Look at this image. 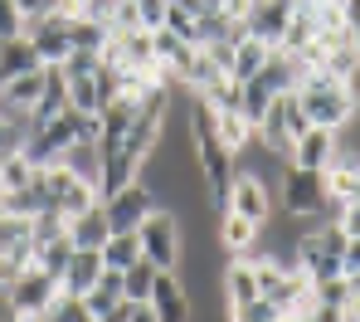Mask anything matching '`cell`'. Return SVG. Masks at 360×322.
I'll return each instance as SVG.
<instances>
[{"instance_id":"obj_13","label":"cell","mask_w":360,"mask_h":322,"mask_svg":"<svg viewBox=\"0 0 360 322\" xmlns=\"http://www.w3.org/2000/svg\"><path fill=\"white\" fill-rule=\"evenodd\" d=\"M39 93H44V68H30V73H20V78H5V83H0V108L30 113Z\"/></svg>"},{"instance_id":"obj_14","label":"cell","mask_w":360,"mask_h":322,"mask_svg":"<svg viewBox=\"0 0 360 322\" xmlns=\"http://www.w3.org/2000/svg\"><path fill=\"white\" fill-rule=\"evenodd\" d=\"M68 240H73V249H103V244H108V215H103V200H98L93 210H83V215L68 220Z\"/></svg>"},{"instance_id":"obj_10","label":"cell","mask_w":360,"mask_h":322,"mask_svg":"<svg viewBox=\"0 0 360 322\" xmlns=\"http://www.w3.org/2000/svg\"><path fill=\"white\" fill-rule=\"evenodd\" d=\"M98 273H103V254H98V249H73L68 264H63V273H59V293L83 298V293L98 283Z\"/></svg>"},{"instance_id":"obj_28","label":"cell","mask_w":360,"mask_h":322,"mask_svg":"<svg viewBox=\"0 0 360 322\" xmlns=\"http://www.w3.org/2000/svg\"><path fill=\"white\" fill-rule=\"evenodd\" d=\"M93 322H127V303H122V308H112V313H103V318H93Z\"/></svg>"},{"instance_id":"obj_12","label":"cell","mask_w":360,"mask_h":322,"mask_svg":"<svg viewBox=\"0 0 360 322\" xmlns=\"http://www.w3.org/2000/svg\"><path fill=\"white\" fill-rule=\"evenodd\" d=\"M63 108H68L63 68H44V93H39V98H34V108H30V128H39V123H49V118H59Z\"/></svg>"},{"instance_id":"obj_23","label":"cell","mask_w":360,"mask_h":322,"mask_svg":"<svg viewBox=\"0 0 360 322\" xmlns=\"http://www.w3.org/2000/svg\"><path fill=\"white\" fill-rule=\"evenodd\" d=\"M283 313L268 303V298H248V303H239V308H229V322H278Z\"/></svg>"},{"instance_id":"obj_25","label":"cell","mask_w":360,"mask_h":322,"mask_svg":"<svg viewBox=\"0 0 360 322\" xmlns=\"http://www.w3.org/2000/svg\"><path fill=\"white\" fill-rule=\"evenodd\" d=\"M136 5V15H141V30L146 35H156L161 25H166V0H131Z\"/></svg>"},{"instance_id":"obj_3","label":"cell","mask_w":360,"mask_h":322,"mask_svg":"<svg viewBox=\"0 0 360 322\" xmlns=\"http://www.w3.org/2000/svg\"><path fill=\"white\" fill-rule=\"evenodd\" d=\"M283 215L292 220H316L326 215V176L321 171H302V166H283Z\"/></svg>"},{"instance_id":"obj_5","label":"cell","mask_w":360,"mask_h":322,"mask_svg":"<svg viewBox=\"0 0 360 322\" xmlns=\"http://www.w3.org/2000/svg\"><path fill=\"white\" fill-rule=\"evenodd\" d=\"M68 25H73V15H39V20H25V39L34 44V54H39V64L44 68H59L68 54H73V44H68Z\"/></svg>"},{"instance_id":"obj_24","label":"cell","mask_w":360,"mask_h":322,"mask_svg":"<svg viewBox=\"0 0 360 322\" xmlns=\"http://www.w3.org/2000/svg\"><path fill=\"white\" fill-rule=\"evenodd\" d=\"M346 298H351V283H346V278H321V283H311V303L346 308Z\"/></svg>"},{"instance_id":"obj_26","label":"cell","mask_w":360,"mask_h":322,"mask_svg":"<svg viewBox=\"0 0 360 322\" xmlns=\"http://www.w3.org/2000/svg\"><path fill=\"white\" fill-rule=\"evenodd\" d=\"M15 35H25V15L15 0H0V39H15Z\"/></svg>"},{"instance_id":"obj_9","label":"cell","mask_w":360,"mask_h":322,"mask_svg":"<svg viewBox=\"0 0 360 322\" xmlns=\"http://www.w3.org/2000/svg\"><path fill=\"white\" fill-rule=\"evenodd\" d=\"M146 308L156 313V322H190L195 318L180 273H156V288H151V303H146Z\"/></svg>"},{"instance_id":"obj_16","label":"cell","mask_w":360,"mask_h":322,"mask_svg":"<svg viewBox=\"0 0 360 322\" xmlns=\"http://www.w3.org/2000/svg\"><path fill=\"white\" fill-rule=\"evenodd\" d=\"M83 308H88V318H103V313L122 308V273L117 268H103L98 273V283L83 293Z\"/></svg>"},{"instance_id":"obj_17","label":"cell","mask_w":360,"mask_h":322,"mask_svg":"<svg viewBox=\"0 0 360 322\" xmlns=\"http://www.w3.org/2000/svg\"><path fill=\"white\" fill-rule=\"evenodd\" d=\"M30 68H44V64H39V54H34V44H30L25 35L0 39V83H5V78H20V73H30Z\"/></svg>"},{"instance_id":"obj_22","label":"cell","mask_w":360,"mask_h":322,"mask_svg":"<svg viewBox=\"0 0 360 322\" xmlns=\"http://www.w3.org/2000/svg\"><path fill=\"white\" fill-rule=\"evenodd\" d=\"M39 322H93L88 318V308H83V298H68V293H59L44 313H39Z\"/></svg>"},{"instance_id":"obj_6","label":"cell","mask_w":360,"mask_h":322,"mask_svg":"<svg viewBox=\"0 0 360 322\" xmlns=\"http://www.w3.org/2000/svg\"><path fill=\"white\" fill-rule=\"evenodd\" d=\"M151 210H161L156 205V195L146 191L141 181H131V186H122V191H112L108 200H103V215H108V235H131Z\"/></svg>"},{"instance_id":"obj_19","label":"cell","mask_w":360,"mask_h":322,"mask_svg":"<svg viewBox=\"0 0 360 322\" xmlns=\"http://www.w3.org/2000/svg\"><path fill=\"white\" fill-rule=\"evenodd\" d=\"M156 273L146 259H136L127 273H122V303H151V288H156Z\"/></svg>"},{"instance_id":"obj_18","label":"cell","mask_w":360,"mask_h":322,"mask_svg":"<svg viewBox=\"0 0 360 322\" xmlns=\"http://www.w3.org/2000/svg\"><path fill=\"white\" fill-rule=\"evenodd\" d=\"M68 44H73V54H103V49L112 44V35H108V25H98V20H88V15H73Z\"/></svg>"},{"instance_id":"obj_27","label":"cell","mask_w":360,"mask_h":322,"mask_svg":"<svg viewBox=\"0 0 360 322\" xmlns=\"http://www.w3.org/2000/svg\"><path fill=\"white\" fill-rule=\"evenodd\" d=\"M331 225H336L346 240H360V200H356V205H341V210L331 215Z\"/></svg>"},{"instance_id":"obj_15","label":"cell","mask_w":360,"mask_h":322,"mask_svg":"<svg viewBox=\"0 0 360 322\" xmlns=\"http://www.w3.org/2000/svg\"><path fill=\"white\" fill-rule=\"evenodd\" d=\"M273 49L263 44V39H253V35H243V39H234V49H229V78L234 83H248L258 68H263V59H268Z\"/></svg>"},{"instance_id":"obj_29","label":"cell","mask_w":360,"mask_h":322,"mask_svg":"<svg viewBox=\"0 0 360 322\" xmlns=\"http://www.w3.org/2000/svg\"><path fill=\"white\" fill-rule=\"evenodd\" d=\"M278 322H307V318H278Z\"/></svg>"},{"instance_id":"obj_2","label":"cell","mask_w":360,"mask_h":322,"mask_svg":"<svg viewBox=\"0 0 360 322\" xmlns=\"http://www.w3.org/2000/svg\"><path fill=\"white\" fill-rule=\"evenodd\" d=\"M136 240H141V259L161 273H180V259H185V235H180L176 210H151L141 225H136Z\"/></svg>"},{"instance_id":"obj_20","label":"cell","mask_w":360,"mask_h":322,"mask_svg":"<svg viewBox=\"0 0 360 322\" xmlns=\"http://www.w3.org/2000/svg\"><path fill=\"white\" fill-rule=\"evenodd\" d=\"M98 254H103V268L127 273V268L141 259V240H136V230H131V235H108V244H103Z\"/></svg>"},{"instance_id":"obj_11","label":"cell","mask_w":360,"mask_h":322,"mask_svg":"<svg viewBox=\"0 0 360 322\" xmlns=\"http://www.w3.org/2000/svg\"><path fill=\"white\" fill-rule=\"evenodd\" d=\"M336 132H321L311 128L307 137H297V147H292V166H302V171H326L331 161H336Z\"/></svg>"},{"instance_id":"obj_7","label":"cell","mask_w":360,"mask_h":322,"mask_svg":"<svg viewBox=\"0 0 360 322\" xmlns=\"http://www.w3.org/2000/svg\"><path fill=\"white\" fill-rule=\"evenodd\" d=\"M292 10H297V0H248L243 30H248L253 39H263L268 49H278V44H283V35H288Z\"/></svg>"},{"instance_id":"obj_8","label":"cell","mask_w":360,"mask_h":322,"mask_svg":"<svg viewBox=\"0 0 360 322\" xmlns=\"http://www.w3.org/2000/svg\"><path fill=\"white\" fill-rule=\"evenodd\" d=\"M224 210L229 215H243L248 225H263L268 215H273V195H268V181L263 176H253V171H239L234 176V186H229V200H224ZM219 210V215H224Z\"/></svg>"},{"instance_id":"obj_4","label":"cell","mask_w":360,"mask_h":322,"mask_svg":"<svg viewBox=\"0 0 360 322\" xmlns=\"http://www.w3.org/2000/svg\"><path fill=\"white\" fill-rule=\"evenodd\" d=\"M54 298H59V278H49V273H44V268H34V264H30V268H25V273L0 293V303H5V313H10V318H39Z\"/></svg>"},{"instance_id":"obj_21","label":"cell","mask_w":360,"mask_h":322,"mask_svg":"<svg viewBox=\"0 0 360 322\" xmlns=\"http://www.w3.org/2000/svg\"><path fill=\"white\" fill-rule=\"evenodd\" d=\"M34 171H39V166H34L25 151H20V156H5V161H0V195L30 186V176H34Z\"/></svg>"},{"instance_id":"obj_1","label":"cell","mask_w":360,"mask_h":322,"mask_svg":"<svg viewBox=\"0 0 360 322\" xmlns=\"http://www.w3.org/2000/svg\"><path fill=\"white\" fill-rule=\"evenodd\" d=\"M292 98H297L302 118H307L311 128H321V132H346L360 118V93H356V83L326 78L321 68H311V73L302 78L297 88H292Z\"/></svg>"}]
</instances>
